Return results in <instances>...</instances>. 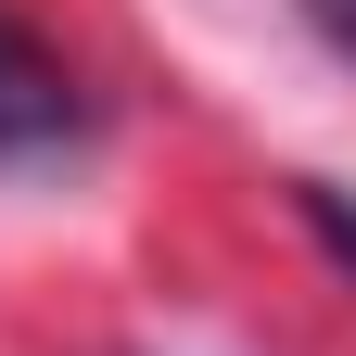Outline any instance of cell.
<instances>
[{
    "label": "cell",
    "mask_w": 356,
    "mask_h": 356,
    "mask_svg": "<svg viewBox=\"0 0 356 356\" xmlns=\"http://www.w3.org/2000/svg\"><path fill=\"white\" fill-rule=\"evenodd\" d=\"M64 140H89L76 64H64L26 13H0V165H38V153H64Z\"/></svg>",
    "instance_id": "6da1fadb"
},
{
    "label": "cell",
    "mask_w": 356,
    "mask_h": 356,
    "mask_svg": "<svg viewBox=\"0 0 356 356\" xmlns=\"http://www.w3.org/2000/svg\"><path fill=\"white\" fill-rule=\"evenodd\" d=\"M305 229H318V242L356 267V204H343V191H318V178H305Z\"/></svg>",
    "instance_id": "7a4b0ae2"
},
{
    "label": "cell",
    "mask_w": 356,
    "mask_h": 356,
    "mask_svg": "<svg viewBox=\"0 0 356 356\" xmlns=\"http://www.w3.org/2000/svg\"><path fill=\"white\" fill-rule=\"evenodd\" d=\"M305 13H318V38H331V51H356V0H305Z\"/></svg>",
    "instance_id": "3957f363"
}]
</instances>
